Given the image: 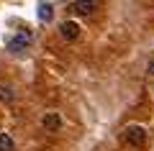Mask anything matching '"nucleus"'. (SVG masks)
<instances>
[{"label":"nucleus","mask_w":154,"mask_h":151,"mask_svg":"<svg viewBox=\"0 0 154 151\" xmlns=\"http://www.w3.org/2000/svg\"><path fill=\"white\" fill-rule=\"evenodd\" d=\"M0 151H16V141L8 133H0Z\"/></svg>","instance_id":"obj_6"},{"label":"nucleus","mask_w":154,"mask_h":151,"mask_svg":"<svg viewBox=\"0 0 154 151\" xmlns=\"http://www.w3.org/2000/svg\"><path fill=\"white\" fill-rule=\"evenodd\" d=\"M123 136H126V141L131 146H141L144 141H146V128H144V125H128L126 131H123Z\"/></svg>","instance_id":"obj_1"},{"label":"nucleus","mask_w":154,"mask_h":151,"mask_svg":"<svg viewBox=\"0 0 154 151\" xmlns=\"http://www.w3.org/2000/svg\"><path fill=\"white\" fill-rule=\"evenodd\" d=\"M146 72H149V74H152V77H154V56H152V59H149V62H146Z\"/></svg>","instance_id":"obj_9"},{"label":"nucleus","mask_w":154,"mask_h":151,"mask_svg":"<svg viewBox=\"0 0 154 151\" xmlns=\"http://www.w3.org/2000/svg\"><path fill=\"white\" fill-rule=\"evenodd\" d=\"M59 33L67 41H75V38L80 36V26H77V21H62L59 23Z\"/></svg>","instance_id":"obj_3"},{"label":"nucleus","mask_w":154,"mask_h":151,"mask_svg":"<svg viewBox=\"0 0 154 151\" xmlns=\"http://www.w3.org/2000/svg\"><path fill=\"white\" fill-rule=\"evenodd\" d=\"M51 3H41V5H38V18H41V21H51Z\"/></svg>","instance_id":"obj_7"},{"label":"nucleus","mask_w":154,"mask_h":151,"mask_svg":"<svg viewBox=\"0 0 154 151\" xmlns=\"http://www.w3.org/2000/svg\"><path fill=\"white\" fill-rule=\"evenodd\" d=\"M69 8L77 13V16H90V13H95L98 3H93V0H82V3H72Z\"/></svg>","instance_id":"obj_5"},{"label":"nucleus","mask_w":154,"mask_h":151,"mask_svg":"<svg viewBox=\"0 0 154 151\" xmlns=\"http://www.w3.org/2000/svg\"><path fill=\"white\" fill-rule=\"evenodd\" d=\"M41 125H44V131H49V133H57V131L62 128L59 113H46L44 118H41Z\"/></svg>","instance_id":"obj_4"},{"label":"nucleus","mask_w":154,"mask_h":151,"mask_svg":"<svg viewBox=\"0 0 154 151\" xmlns=\"http://www.w3.org/2000/svg\"><path fill=\"white\" fill-rule=\"evenodd\" d=\"M0 97H3L5 103H11V100H13V92H11V87H0Z\"/></svg>","instance_id":"obj_8"},{"label":"nucleus","mask_w":154,"mask_h":151,"mask_svg":"<svg viewBox=\"0 0 154 151\" xmlns=\"http://www.w3.org/2000/svg\"><path fill=\"white\" fill-rule=\"evenodd\" d=\"M28 46H31V33H16V36L8 41V49H11L13 54H21Z\"/></svg>","instance_id":"obj_2"}]
</instances>
